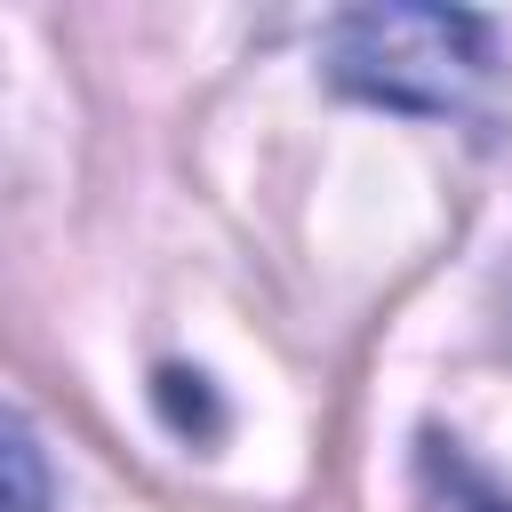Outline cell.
<instances>
[{
    "label": "cell",
    "mask_w": 512,
    "mask_h": 512,
    "mask_svg": "<svg viewBox=\"0 0 512 512\" xmlns=\"http://www.w3.org/2000/svg\"><path fill=\"white\" fill-rule=\"evenodd\" d=\"M496 72V32L472 8L376 0L328 24V80L392 112H472Z\"/></svg>",
    "instance_id": "obj_1"
},
{
    "label": "cell",
    "mask_w": 512,
    "mask_h": 512,
    "mask_svg": "<svg viewBox=\"0 0 512 512\" xmlns=\"http://www.w3.org/2000/svg\"><path fill=\"white\" fill-rule=\"evenodd\" d=\"M416 480H424V496H432L440 512H512V496H504L448 432H424V440H416Z\"/></svg>",
    "instance_id": "obj_2"
},
{
    "label": "cell",
    "mask_w": 512,
    "mask_h": 512,
    "mask_svg": "<svg viewBox=\"0 0 512 512\" xmlns=\"http://www.w3.org/2000/svg\"><path fill=\"white\" fill-rule=\"evenodd\" d=\"M0 512H48V464L16 416H0Z\"/></svg>",
    "instance_id": "obj_3"
}]
</instances>
